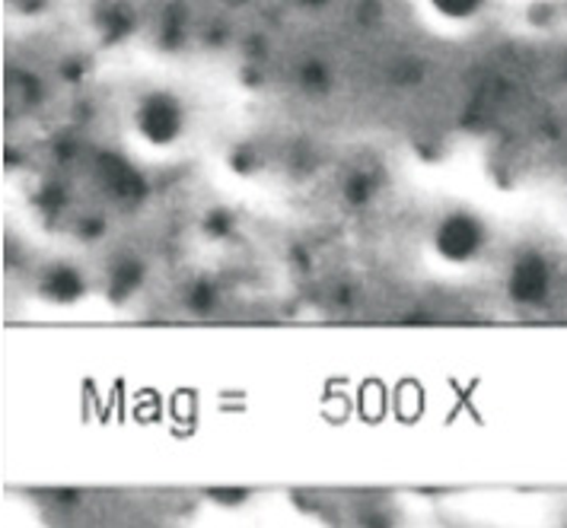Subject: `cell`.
<instances>
[{
  "instance_id": "1",
  "label": "cell",
  "mask_w": 567,
  "mask_h": 528,
  "mask_svg": "<svg viewBox=\"0 0 567 528\" xmlns=\"http://www.w3.org/2000/svg\"><path fill=\"white\" fill-rule=\"evenodd\" d=\"M134 125L147 144L166 147V144L179 141V134L185 131V108L173 93L156 90L141 100L137 112H134Z\"/></svg>"
},
{
  "instance_id": "2",
  "label": "cell",
  "mask_w": 567,
  "mask_h": 528,
  "mask_svg": "<svg viewBox=\"0 0 567 528\" xmlns=\"http://www.w3.org/2000/svg\"><path fill=\"white\" fill-rule=\"evenodd\" d=\"M434 246H437L440 258H446L453 265H465L482 252L485 227L472 214H450L440 220L437 232H434Z\"/></svg>"
},
{
  "instance_id": "3",
  "label": "cell",
  "mask_w": 567,
  "mask_h": 528,
  "mask_svg": "<svg viewBox=\"0 0 567 528\" xmlns=\"http://www.w3.org/2000/svg\"><path fill=\"white\" fill-rule=\"evenodd\" d=\"M507 293L519 306H539L551 293V265L542 252H523L511 268Z\"/></svg>"
},
{
  "instance_id": "4",
  "label": "cell",
  "mask_w": 567,
  "mask_h": 528,
  "mask_svg": "<svg viewBox=\"0 0 567 528\" xmlns=\"http://www.w3.org/2000/svg\"><path fill=\"white\" fill-rule=\"evenodd\" d=\"M96 182L105 188V195L112 201L134 204L147 195V182L144 176L131 166L125 156H115V153H100L96 156Z\"/></svg>"
},
{
  "instance_id": "5",
  "label": "cell",
  "mask_w": 567,
  "mask_h": 528,
  "mask_svg": "<svg viewBox=\"0 0 567 528\" xmlns=\"http://www.w3.org/2000/svg\"><path fill=\"white\" fill-rule=\"evenodd\" d=\"M39 287H42V293L54 302H74L80 300L83 290H86L83 275H80L78 268H71V265H52V268L42 275Z\"/></svg>"
},
{
  "instance_id": "6",
  "label": "cell",
  "mask_w": 567,
  "mask_h": 528,
  "mask_svg": "<svg viewBox=\"0 0 567 528\" xmlns=\"http://www.w3.org/2000/svg\"><path fill=\"white\" fill-rule=\"evenodd\" d=\"M141 283H144V265L134 258H125L109 275V293H112V300H128L131 293L141 290Z\"/></svg>"
},
{
  "instance_id": "7",
  "label": "cell",
  "mask_w": 567,
  "mask_h": 528,
  "mask_svg": "<svg viewBox=\"0 0 567 528\" xmlns=\"http://www.w3.org/2000/svg\"><path fill=\"white\" fill-rule=\"evenodd\" d=\"M373 195H377V176H370V173H351L344 182V201L354 207L367 204Z\"/></svg>"
},
{
  "instance_id": "8",
  "label": "cell",
  "mask_w": 567,
  "mask_h": 528,
  "mask_svg": "<svg viewBox=\"0 0 567 528\" xmlns=\"http://www.w3.org/2000/svg\"><path fill=\"white\" fill-rule=\"evenodd\" d=\"M434 3V10H440L446 20H468V17H475L488 0H431Z\"/></svg>"
},
{
  "instance_id": "9",
  "label": "cell",
  "mask_w": 567,
  "mask_h": 528,
  "mask_svg": "<svg viewBox=\"0 0 567 528\" xmlns=\"http://www.w3.org/2000/svg\"><path fill=\"white\" fill-rule=\"evenodd\" d=\"M39 207L45 210V214H58V210H64L68 207V191L61 188V185H45L42 191H39Z\"/></svg>"
},
{
  "instance_id": "10",
  "label": "cell",
  "mask_w": 567,
  "mask_h": 528,
  "mask_svg": "<svg viewBox=\"0 0 567 528\" xmlns=\"http://www.w3.org/2000/svg\"><path fill=\"white\" fill-rule=\"evenodd\" d=\"M214 302H217V290H214V287H207V283H198V287L188 293V306H195L198 312H207Z\"/></svg>"
},
{
  "instance_id": "11",
  "label": "cell",
  "mask_w": 567,
  "mask_h": 528,
  "mask_svg": "<svg viewBox=\"0 0 567 528\" xmlns=\"http://www.w3.org/2000/svg\"><path fill=\"white\" fill-rule=\"evenodd\" d=\"M326 83H329V76H326V68H322V64H310V68L303 71V86H310V90H326Z\"/></svg>"
}]
</instances>
